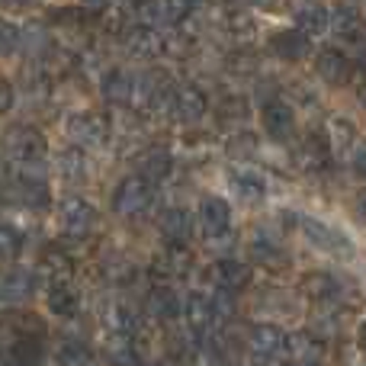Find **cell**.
Here are the masks:
<instances>
[{
	"instance_id": "30bf717a",
	"label": "cell",
	"mask_w": 366,
	"mask_h": 366,
	"mask_svg": "<svg viewBox=\"0 0 366 366\" xmlns=\"http://www.w3.org/2000/svg\"><path fill=\"white\" fill-rule=\"evenodd\" d=\"M315 71L328 87H344L350 81V74H354V61L341 49H322L315 55Z\"/></svg>"
},
{
	"instance_id": "f5cc1de1",
	"label": "cell",
	"mask_w": 366,
	"mask_h": 366,
	"mask_svg": "<svg viewBox=\"0 0 366 366\" xmlns=\"http://www.w3.org/2000/svg\"><path fill=\"white\" fill-rule=\"evenodd\" d=\"M363 366H366V363H363Z\"/></svg>"
},
{
	"instance_id": "8d00e7d4",
	"label": "cell",
	"mask_w": 366,
	"mask_h": 366,
	"mask_svg": "<svg viewBox=\"0 0 366 366\" xmlns=\"http://www.w3.org/2000/svg\"><path fill=\"white\" fill-rule=\"evenodd\" d=\"M328 142H331V148H335L337 154H341V152H347V148H350V142H357V129L350 126L347 119H341V116H335V119H331V126H328Z\"/></svg>"
},
{
	"instance_id": "d6a6232c",
	"label": "cell",
	"mask_w": 366,
	"mask_h": 366,
	"mask_svg": "<svg viewBox=\"0 0 366 366\" xmlns=\"http://www.w3.org/2000/svg\"><path fill=\"white\" fill-rule=\"evenodd\" d=\"M215 116H219V126H241L251 116V107H247L244 97H225L215 107Z\"/></svg>"
},
{
	"instance_id": "f6af8a7d",
	"label": "cell",
	"mask_w": 366,
	"mask_h": 366,
	"mask_svg": "<svg viewBox=\"0 0 366 366\" xmlns=\"http://www.w3.org/2000/svg\"><path fill=\"white\" fill-rule=\"evenodd\" d=\"M354 174L357 177H366V148L354 158Z\"/></svg>"
},
{
	"instance_id": "1f68e13d",
	"label": "cell",
	"mask_w": 366,
	"mask_h": 366,
	"mask_svg": "<svg viewBox=\"0 0 366 366\" xmlns=\"http://www.w3.org/2000/svg\"><path fill=\"white\" fill-rule=\"evenodd\" d=\"M251 257H254V264L270 267V270H286V267H290V254L280 244H273V241H254Z\"/></svg>"
},
{
	"instance_id": "4316f807",
	"label": "cell",
	"mask_w": 366,
	"mask_h": 366,
	"mask_svg": "<svg viewBox=\"0 0 366 366\" xmlns=\"http://www.w3.org/2000/svg\"><path fill=\"white\" fill-rule=\"evenodd\" d=\"M161 234H164L167 241H174V244L189 241V234H193V219H189L187 209H167V212L161 215Z\"/></svg>"
},
{
	"instance_id": "bcb514c9",
	"label": "cell",
	"mask_w": 366,
	"mask_h": 366,
	"mask_svg": "<svg viewBox=\"0 0 366 366\" xmlns=\"http://www.w3.org/2000/svg\"><path fill=\"white\" fill-rule=\"evenodd\" d=\"M357 212H360V219L366 222V189H363L360 196H357Z\"/></svg>"
},
{
	"instance_id": "cb8c5ba5",
	"label": "cell",
	"mask_w": 366,
	"mask_h": 366,
	"mask_svg": "<svg viewBox=\"0 0 366 366\" xmlns=\"http://www.w3.org/2000/svg\"><path fill=\"white\" fill-rule=\"evenodd\" d=\"M132 90H135V74H129L122 68H113L103 77V97L113 107H129L132 103Z\"/></svg>"
},
{
	"instance_id": "9c48e42d",
	"label": "cell",
	"mask_w": 366,
	"mask_h": 366,
	"mask_svg": "<svg viewBox=\"0 0 366 366\" xmlns=\"http://www.w3.org/2000/svg\"><path fill=\"white\" fill-rule=\"evenodd\" d=\"M209 280L219 292H244L251 286V267L241 260H215L209 267Z\"/></svg>"
},
{
	"instance_id": "f546056e",
	"label": "cell",
	"mask_w": 366,
	"mask_h": 366,
	"mask_svg": "<svg viewBox=\"0 0 366 366\" xmlns=\"http://www.w3.org/2000/svg\"><path fill=\"white\" fill-rule=\"evenodd\" d=\"M45 302H49L51 315L71 318L77 312V292L71 290V283H51L49 292H45Z\"/></svg>"
},
{
	"instance_id": "d4e9b609",
	"label": "cell",
	"mask_w": 366,
	"mask_h": 366,
	"mask_svg": "<svg viewBox=\"0 0 366 366\" xmlns=\"http://www.w3.org/2000/svg\"><path fill=\"white\" fill-rule=\"evenodd\" d=\"M331 29L337 32V36L344 39H363L366 32V23H363V13L357 10V6H337V10H331Z\"/></svg>"
},
{
	"instance_id": "e575fe53",
	"label": "cell",
	"mask_w": 366,
	"mask_h": 366,
	"mask_svg": "<svg viewBox=\"0 0 366 366\" xmlns=\"http://www.w3.org/2000/svg\"><path fill=\"white\" fill-rule=\"evenodd\" d=\"M196 13V0H158V16L171 26H183Z\"/></svg>"
},
{
	"instance_id": "74e56055",
	"label": "cell",
	"mask_w": 366,
	"mask_h": 366,
	"mask_svg": "<svg viewBox=\"0 0 366 366\" xmlns=\"http://www.w3.org/2000/svg\"><path fill=\"white\" fill-rule=\"evenodd\" d=\"M257 64H260V58H257V51H251V49H238L225 58V68L238 77H251L254 71H257Z\"/></svg>"
},
{
	"instance_id": "3957f363",
	"label": "cell",
	"mask_w": 366,
	"mask_h": 366,
	"mask_svg": "<svg viewBox=\"0 0 366 366\" xmlns=\"http://www.w3.org/2000/svg\"><path fill=\"white\" fill-rule=\"evenodd\" d=\"M64 132H68L71 145L77 148H100L109 142V119L100 113H90V109H81V113H71L64 119Z\"/></svg>"
},
{
	"instance_id": "60d3db41",
	"label": "cell",
	"mask_w": 366,
	"mask_h": 366,
	"mask_svg": "<svg viewBox=\"0 0 366 366\" xmlns=\"http://www.w3.org/2000/svg\"><path fill=\"white\" fill-rule=\"evenodd\" d=\"M23 251V234L13 225H0V260H13Z\"/></svg>"
},
{
	"instance_id": "ba28073f",
	"label": "cell",
	"mask_w": 366,
	"mask_h": 366,
	"mask_svg": "<svg viewBox=\"0 0 366 366\" xmlns=\"http://www.w3.org/2000/svg\"><path fill=\"white\" fill-rule=\"evenodd\" d=\"M122 45H126V51L132 58L152 61V58H158L161 51H164V36H161L154 26L139 23V26H132V29L122 32Z\"/></svg>"
},
{
	"instance_id": "7bdbcfd3",
	"label": "cell",
	"mask_w": 366,
	"mask_h": 366,
	"mask_svg": "<svg viewBox=\"0 0 366 366\" xmlns=\"http://www.w3.org/2000/svg\"><path fill=\"white\" fill-rule=\"evenodd\" d=\"M13 107V87L6 81H0V113H10Z\"/></svg>"
},
{
	"instance_id": "7402d4cb",
	"label": "cell",
	"mask_w": 366,
	"mask_h": 366,
	"mask_svg": "<svg viewBox=\"0 0 366 366\" xmlns=\"http://www.w3.org/2000/svg\"><path fill=\"white\" fill-rule=\"evenodd\" d=\"M219 26L234 39H251L254 29H257L251 10H244V6H238V4H222L219 6Z\"/></svg>"
},
{
	"instance_id": "8fae6325",
	"label": "cell",
	"mask_w": 366,
	"mask_h": 366,
	"mask_svg": "<svg viewBox=\"0 0 366 366\" xmlns=\"http://www.w3.org/2000/svg\"><path fill=\"white\" fill-rule=\"evenodd\" d=\"M260 119H264V129L273 142H280V145L292 142V135H296V113L290 109V103L270 100L264 107V116H260Z\"/></svg>"
},
{
	"instance_id": "d6986e66",
	"label": "cell",
	"mask_w": 366,
	"mask_h": 366,
	"mask_svg": "<svg viewBox=\"0 0 366 366\" xmlns=\"http://www.w3.org/2000/svg\"><path fill=\"white\" fill-rule=\"evenodd\" d=\"M299 292H302L309 302H335L337 299V292H341V286H337V280L331 277V273H325V270H312V273H305L302 280H299Z\"/></svg>"
},
{
	"instance_id": "ee69618b",
	"label": "cell",
	"mask_w": 366,
	"mask_h": 366,
	"mask_svg": "<svg viewBox=\"0 0 366 366\" xmlns=\"http://www.w3.org/2000/svg\"><path fill=\"white\" fill-rule=\"evenodd\" d=\"M0 4H4L6 10H32V6H39L42 0H0Z\"/></svg>"
},
{
	"instance_id": "484cf974",
	"label": "cell",
	"mask_w": 366,
	"mask_h": 366,
	"mask_svg": "<svg viewBox=\"0 0 366 366\" xmlns=\"http://www.w3.org/2000/svg\"><path fill=\"white\" fill-rule=\"evenodd\" d=\"M13 193H16V202H23V206H29V209L49 206V187H45V180L29 177V174H23V177L13 183Z\"/></svg>"
},
{
	"instance_id": "603a6c76",
	"label": "cell",
	"mask_w": 366,
	"mask_h": 366,
	"mask_svg": "<svg viewBox=\"0 0 366 366\" xmlns=\"http://www.w3.org/2000/svg\"><path fill=\"white\" fill-rule=\"evenodd\" d=\"M283 354H286V360H290L292 366L315 363V360H322V341H315L309 331H296V335H286Z\"/></svg>"
},
{
	"instance_id": "7dc6e473",
	"label": "cell",
	"mask_w": 366,
	"mask_h": 366,
	"mask_svg": "<svg viewBox=\"0 0 366 366\" xmlns=\"http://www.w3.org/2000/svg\"><path fill=\"white\" fill-rule=\"evenodd\" d=\"M84 4H87L90 10H107V6H109V0H84Z\"/></svg>"
},
{
	"instance_id": "c3c4849f",
	"label": "cell",
	"mask_w": 366,
	"mask_h": 366,
	"mask_svg": "<svg viewBox=\"0 0 366 366\" xmlns=\"http://www.w3.org/2000/svg\"><path fill=\"white\" fill-rule=\"evenodd\" d=\"M251 6H273V0H251Z\"/></svg>"
},
{
	"instance_id": "681fc988",
	"label": "cell",
	"mask_w": 366,
	"mask_h": 366,
	"mask_svg": "<svg viewBox=\"0 0 366 366\" xmlns=\"http://www.w3.org/2000/svg\"><path fill=\"white\" fill-rule=\"evenodd\" d=\"M360 347L366 350V322H363V328H360Z\"/></svg>"
},
{
	"instance_id": "7a4b0ae2",
	"label": "cell",
	"mask_w": 366,
	"mask_h": 366,
	"mask_svg": "<svg viewBox=\"0 0 366 366\" xmlns=\"http://www.w3.org/2000/svg\"><path fill=\"white\" fill-rule=\"evenodd\" d=\"M154 202V180H148L145 174H132V177L119 180L113 193V212L119 219H139L152 209Z\"/></svg>"
},
{
	"instance_id": "e0dca14e",
	"label": "cell",
	"mask_w": 366,
	"mask_h": 366,
	"mask_svg": "<svg viewBox=\"0 0 366 366\" xmlns=\"http://www.w3.org/2000/svg\"><path fill=\"white\" fill-rule=\"evenodd\" d=\"M183 318H187L189 331L193 335H202V331L212 328L215 322V302L212 296H202V292H189L187 299H183Z\"/></svg>"
},
{
	"instance_id": "5bb4252c",
	"label": "cell",
	"mask_w": 366,
	"mask_h": 366,
	"mask_svg": "<svg viewBox=\"0 0 366 366\" xmlns=\"http://www.w3.org/2000/svg\"><path fill=\"white\" fill-rule=\"evenodd\" d=\"M270 51L283 61H302L312 51V39L302 29H283L270 36Z\"/></svg>"
},
{
	"instance_id": "6da1fadb",
	"label": "cell",
	"mask_w": 366,
	"mask_h": 366,
	"mask_svg": "<svg viewBox=\"0 0 366 366\" xmlns=\"http://www.w3.org/2000/svg\"><path fill=\"white\" fill-rule=\"evenodd\" d=\"M0 152H4L6 161L19 167H36L45 161V152H49V142L39 132L36 126H26V122H13V126L4 129L0 135Z\"/></svg>"
},
{
	"instance_id": "83f0119b",
	"label": "cell",
	"mask_w": 366,
	"mask_h": 366,
	"mask_svg": "<svg viewBox=\"0 0 366 366\" xmlns=\"http://www.w3.org/2000/svg\"><path fill=\"white\" fill-rule=\"evenodd\" d=\"M103 325H107L109 335H132V331L139 328V325H135L132 309H129L122 299L107 302V309H103Z\"/></svg>"
},
{
	"instance_id": "44dd1931",
	"label": "cell",
	"mask_w": 366,
	"mask_h": 366,
	"mask_svg": "<svg viewBox=\"0 0 366 366\" xmlns=\"http://www.w3.org/2000/svg\"><path fill=\"white\" fill-rule=\"evenodd\" d=\"M232 187H234V193L241 196L244 202H260L267 196V180H264V174L257 171V167H232Z\"/></svg>"
},
{
	"instance_id": "9a60e30c",
	"label": "cell",
	"mask_w": 366,
	"mask_h": 366,
	"mask_svg": "<svg viewBox=\"0 0 366 366\" xmlns=\"http://www.w3.org/2000/svg\"><path fill=\"white\" fill-rule=\"evenodd\" d=\"M148 315L154 322H174V318L183 312L180 305V292L174 290V283H158L152 292H148Z\"/></svg>"
},
{
	"instance_id": "4fadbf2b",
	"label": "cell",
	"mask_w": 366,
	"mask_h": 366,
	"mask_svg": "<svg viewBox=\"0 0 366 366\" xmlns=\"http://www.w3.org/2000/svg\"><path fill=\"white\" fill-rule=\"evenodd\" d=\"M283 347H286V335L277 325H254L247 331V350L254 357H260V360H277L283 354Z\"/></svg>"
},
{
	"instance_id": "ab89813d",
	"label": "cell",
	"mask_w": 366,
	"mask_h": 366,
	"mask_svg": "<svg viewBox=\"0 0 366 366\" xmlns=\"http://www.w3.org/2000/svg\"><path fill=\"white\" fill-rule=\"evenodd\" d=\"M58 363L61 366H97L90 347H84V344H64L61 354H58Z\"/></svg>"
},
{
	"instance_id": "f1b7e54d",
	"label": "cell",
	"mask_w": 366,
	"mask_h": 366,
	"mask_svg": "<svg viewBox=\"0 0 366 366\" xmlns=\"http://www.w3.org/2000/svg\"><path fill=\"white\" fill-rule=\"evenodd\" d=\"M39 360H42V337L19 335L16 344L10 347V360H6V366H39Z\"/></svg>"
},
{
	"instance_id": "52a82bcc",
	"label": "cell",
	"mask_w": 366,
	"mask_h": 366,
	"mask_svg": "<svg viewBox=\"0 0 366 366\" xmlns=\"http://www.w3.org/2000/svg\"><path fill=\"white\" fill-rule=\"evenodd\" d=\"M292 161H296V167L305 174L325 171V167L331 164V142L318 132L305 135V139L296 145V152H292Z\"/></svg>"
},
{
	"instance_id": "f35d334b",
	"label": "cell",
	"mask_w": 366,
	"mask_h": 366,
	"mask_svg": "<svg viewBox=\"0 0 366 366\" xmlns=\"http://www.w3.org/2000/svg\"><path fill=\"white\" fill-rule=\"evenodd\" d=\"M225 152L232 154V158H251V154L257 152V135L241 129V132H234L232 139L225 142Z\"/></svg>"
},
{
	"instance_id": "8992f818",
	"label": "cell",
	"mask_w": 366,
	"mask_h": 366,
	"mask_svg": "<svg viewBox=\"0 0 366 366\" xmlns=\"http://www.w3.org/2000/svg\"><path fill=\"white\" fill-rule=\"evenodd\" d=\"M199 232L206 241H222L228 238V232H232V209H228L225 199H219V196H209L206 202L199 206Z\"/></svg>"
},
{
	"instance_id": "5b68a950",
	"label": "cell",
	"mask_w": 366,
	"mask_h": 366,
	"mask_svg": "<svg viewBox=\"0 0 366 366\" xmlns=\"http://www.w3.org/2000/svg\"><path fill=\"white\" fill-rule=\"evenodd\" d=\"M299 228H302V234L318 247V251H328L331 257H341V260L354 257V247H350V241L344 238L337 228L322 225V222L309 219V215H302V219H299Z\"/></svg>"
},
{
	"instance_id": "816d5d0a",
	"label": "cell",
	"mask_w": 366,
	"mask_h": 366,
	"mask_svg": "<svg viewBox=\"0 0 366 366\" xmlns=\"http://www.w3.org/2000/svg\"><path fill=\"white\" fill-rule=\"evenodd\" d=\"M135 366H154V363H145V360H139V363H135Z\"/></svg>"
},
{
	"instance_id": "277c9868",
	"label": "cell",
	"mask_w": 366,
	"mask_h": 366,
	"mask_svg": "<svg viewBox=\"0 0 366 366\" xmlns=\"http://www.w3.org/2000/svg\"><path fill=\"white\" fill-rule=\"evenodd\" d=\"M97 225V209L84 196H64L58 206V228L64 238H87Z\"/></svg>"
},
{
	"instance_id": "836d02e7",
	"label": "cell",
	"mask_w": 366,
	"mask_h": 366,
	"mask_svg": "<svg viewBox=\"0 0 366 366\" xmlns=\"http://www.w3.org/2000/svg\"><path fill=\"white\" fill-rule=\"evenodd\" d=\"M171 167H174V158L164 148H152V152L142 158V174H145L148 180H164L167 174H171Z\"/></svg>"
},
{
	"instance_id": "ac0fdd59",
	"label": "cell",
	"mask_w": 366,
	"mask_h": 366,
	"mask_svg": "<svg viewBox=\"0 0 366 366\" xmlns=\"http://www.w3.org/2000/svg\"><path fill=\"white\" fill-rule=\"evenodd\" d=\"M32 292H36V273L32 270L16 267V270H10L4 280H0V302H6V305L26 302Z\"/></svg>"
},
{
	"instance_id": "d590c367",
	"label": "cell",
	"mask_w": 366,
	"mask_h": 366,
	"mask_svg": "<svg viewBox=\"0 0 366 366\" xmlns=\"http://www.w3.org/2000/svg\"><path fill=\"white\" fill-rule=\"evenodd\" d=\"M61 174H64V180H87V158H84V152L81 148H64V154H61Z\"/></svg>"
},
{
	"instance_id": "b9f144b4",
	"label": "cell",
	"mask_w": 366,
	"mask_h": 366,
	"mask_svg": "<svg viewBox=\"0 0 366 366\" xmlns=\"http://www.w3.org/2000/svg\"><path fill=\"white\" fill-rule=\"evenodd\" d=\"M16 49H23V32H19L13 23L0 19V58L13 55Z\"/></svg>"
},
{
	"instance_id": "f907efd6",
	"label": "cell",
	"mask_w": 366,
	"mask_h": 366,
	"mask_svg": "<svg viewBox=\"0 0 366 366\" xmlns=\"http://www.w3.org/2000/svg\"><path fill=\"white\" fill-rule=\"evenodd\" d=\"M299 366H325L322 360H315V363H299Z\"/></svg>"
},
{
	"instance_id": "2e32d148",
	"label": "cell",
	"mask_w": 366,
	"mask_h": 366,
	"mask_svg": "<svg viewBox=\"0 0 366 366\" xmlns=\"http://www.w3.org/2000/svg\"><path fill=\"white\" fill-rule=\"evenodd\" d=\"M39 267L45 270V277H49L51 283H71L77 264L61 244H45L42 254H39Z\"/></svg>"
},
{
	"instance_id": "7c38bea8",
	"label": "cell",
	"mask_w": 366,
	"mask_h": 366,
	"mask_svg": "<svg viewBox=\"0 0 366 366\" xmlns=\"http://www.w3.org/2000/svg\"><path fill=\"white\" fill-rule=\"evenodd\" d=\"M206 109H209V97L196 84H183L171 97V113H177L180 122H199L206 116Z\"/></svg>"
},
{
	"instance_id": "4dcf8cb0",
	"label": "cell",
	"mask_w": 366,
	"mask_h": 366,
	"mask_svg": "<svg viewBox=\"0 0 366 366\" xmlns=\"http://www.w3.org/2000/svg\"><path fill=\"white\" fill-rule=\"evenodd\" d=\"M296 29H302L309 39L315 36H325L331 29V13L325 6H302L296 13Z\"/></svg>"
},
{
	"instance_id": "ffe728a7",
	"label": "cell",
	"mask_w": 366,
	"mask_h": 366,
	"mask_svg": "<svg viewBox=\"0 0 366 366\" xmlns=\"http://www.w3.org/2000/svg\"><path fill=\"white\" fill-rule=\"evenodd\" d=\"M189 264H193V257H189V251L183 244H174V241H167V247L158 254V257L152 260V270L158 273V277H167V280H177L183 273L189 270Z\"/></svg>"
}]
</instances>
